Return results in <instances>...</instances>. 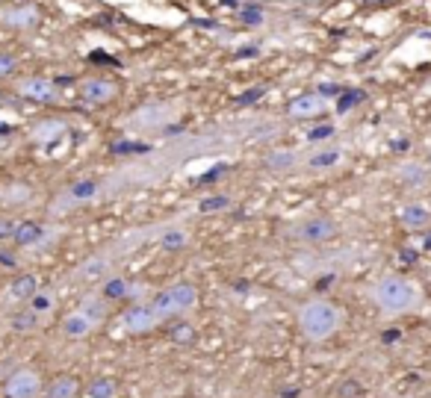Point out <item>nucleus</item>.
Returning a JSON list of instances; mask_svg holds the SVG:
<instances>
[{"mask_svg":"<svg viewBox=\"0 0 431 398\" xmlns=\"http://www.w3.org/2000/svg\"><path fill=\"white\" fill-rule=\"evenodd\" d=\"M369 298H372V304L390 318L408 316L422 304L420 286L410 281V277H402V274H387V277H381V281H376L369 289Z\"/></svg>","mask_w":431,"mask_h":398,"instance_id":"f257e3e1","label":"nucleus"},{"mask_svg":"<svg viewBox=\"0 0 431 398\" xmlns=\"http://www.w3.org/2000/svg\"><path fill=\"white\" fill-rule=\"evenodd\" d=\"M296 325L307 343H328L343 328V310L328 298H310L299 307Z\"/></svg>","mask_w":431,"mask_h":398,"instance_id":"f03ea898","label":"nucleus"},{"mask_svg":"<svg viewBox=\"0 0 431 398\" xmlns=\"http://www.w3.org/2000/svg\"><path fill=\"white\" fill-rule=\"evenodd\" d=\"M107 313V298L104 295H89L80 301V307H74L65 318H63V336L68 340H86L92 336L104 322Z\"/></svg>","mask_w":431,"mask_h":398,"instance_id":"7ed1b4c3","label":"nucleus"},{"mask_svg":"<svg viewBox=\"0 0 431 398\" xmlns=\"http://www.w3.org/2000/svg\"><path fill=\"white\" fill-rule=\"evenodd\" d=\"M151 304L163 318H178V316H186L198 307V289L192 284H171L156 295Z\"/></svg>","mask_w":431,"mask_h":398,"instance_id":"20e7f679","label":"nucleus"},{"mask_svg":"<svg viewBox=\"0 0 431 398\" xmlns=\"http://www.w3.org/2000/svg\"><path fill=\"white\" fill-rule=\"evenodd\" d=\"M45 389V377L38 369L33 366H21V369H12L4 381V398H42Z\"/></svg>","mask_w":431,"mask_h":398,"instance_id":"39448f33","label":"nucleus"},{"mask_svg":"<svg viewBox=\"0 0 431 398\" xmlns=\"http://www.w3.org/2000/svg\"><path fill=\"white\" fill-rule=\"evenodd\" d=\"M163 322H166V318L154 310L151 301H148V304H133V307H127V310L122 313V318H119L122 330H124V333H133V336L151 333V330L160 328Z\"/></svg>","mask_w":431,"mask_h":398,"instance_id":"423d86ee","label":"nucleus"},{"mask_svg":"<svg viewBox=\"0 0 431 398\" xmlns=\"http://www.w3.org/2000/svg\"><path fill=\"white\" fill-rule=\"evenodd\" d=\"M334 236H337V225L328 215H310L292 227V239H299V242H328Z\"/></svg>","mask_w":431,"mask_h":398,"instance_id":"0eeeda50","label":"nucleus"},{"mask_svg":"<svg viewBox=\"0 0 431 398\" xmlns=\"http://www.w3.org/2000/svg\"><path fill=\"white\" fill-rule=\"evenodd\" d=\"M18 95L24 97V101H33V104H53L56 97H60V89H56L53 80L48 77H24V80H18Z\"/></svg>","mask_w":431,"mask_h":398,"instance_id":"6e6552de","label":"nucleus"},{"mask_svg":"<svg viewBox=\"0 0 431 398\" xmlns=\"http://www.w3.org/2000/svg\"><path fill=\"white\" fill-rule=\"evenodd\" d=\"M115 95H119V86H115L112 80H104V77H92V80H83L80 83V97L92 107L110 104Z\"/></svg>","mask_w":431,"mask_h":398,"instance_id":"1a4fd4ad","label":"nucleus"},{"mask_svg":"<svg viewBox=\"0 0 431 398\" xmlns=\"http://www.w3.org/2000/svg\"><path fill=\"white\" fill-rule=\"evenodd\" d=\"M42 398H80V381L74 375H56L42 389Z\"/></svg>","mask_w":431,"mask_h":398,"instance_id":"9d476101","label":"nucleus"},{"mask_svg":"<svg viewBox=\"0 0 431 398\" xmlns=\"http://www.w3.org/2000/svg\"><path fill=\"white\" fill-rule=\"evenodd\" d=\"M322 109H325V101L319 95H299L296 101L289 104L292 118H316V115H322Z\"/></svg>","mask_w":431,"mask_h":398,"instance_id":"9b49d317","label":"nucleus"},{"mask_svg":"<svg viewBox=\"0 0 431 398\" xmlns=\"http://www.w3.org/2000/svg\"><path fill=\"white\" fill-rule=\"evenodd\" d=\"M53 307H56V295H53V289H42V286H38V289L30 295V301H27V313H30L33 318H45V316H50Z\"/></svg>","mask_w":431,"mask_h":398,"instance_id":"f8f14e48","label":"nucleus"},{"mask_svg":"<svg viewBox=\"0 0 431 398\" xmlns=\"http://www.w3.org/2000/svg\"><path fill=\"white\" fill-rule=\"evenodd\" d=\"M45 239V227L36 225V222H18L15 225V233H12V242L21 245V248H30V245H38Z\"/></svg>","mask_w":431,"mask_h":398,"instance_id":"ddd939ff","label":"nucleus"},{"mask_svg":"<svg viewBox=\"0 0 431 398\" xmlns=\"http://www.w3.org/2000/svg\"><path fill=\"white\" fill-rule=\"evenodd\" d=\"M38 289V277L36 274H21V277H15V281L9 284V298L12 301H30V295Z\"/></svg>","mask_w":431,"mask_h":398,"instance_id":"4468645a","label":"nucleus"},{"mask_svg":"<svg viewBox=\"0 0 431 398\" xmlns=\"http://www.w3.org/2000/svg\"><path fill=\"white\" fill-rule=\"evenodd\" d=\"M97 195V183L95 181H77L65 189V201L68 204H86Z\"/></svg>","mask_w":431,"mask_h":398,"instance_id":"2eb2a0df","label":"nucleus"},{"mask_svg":"<svg viewBox=\"0 0 431 398\" xmlns=\"http://www.w3.org/2000/svg\"><path fill=\"white\" fill-rule=\"evenodd\" d=\"M4 18L9 21V27H33L38 15H36V9H15V12H6Z\"/></svg>","mask_w":431,"mask_h":398,"instance_id":"dca6fc26","label":"nucleus"},{"mask_svg":"<svg viewBox=\"0 0 431 398\" xmlns=\"http://www.w3.org/2000/svg\"><path fill=\"white\" fill-rule=\"evenodd\" d=\"M402 222L408 225V227H425L428 225V210L425 207H408L405 213H402Z\"/></svg>","mask_w":431,"mask_h":398,"instance_id":"f3484780","label":"nucleus"},{"mask_svg":"<svg viewBox=\"0 0 431 398\" xmlns=\"http://www.w3.org/2000/svg\"><path fill=\"white\" fill-rule=\"evenodd\" d=\"M89 395L92 398H115V384L107 381V377H97V381L89 387Z\"/></svg>","mask_w":431,"mask_h":398,"instance_id":"a211bd4d","label":"nucleus"},{"mask_svg":"<svg viewBox=\"0 0 431 398\" xmlns=\"http://www.w3.org/2000/svg\"><path fill=\"white\" fill-rule=\"evenodd\" d=\"M18 71V59L6 50H0V80H9Z\"/></svg>","mask_w":431,"mask_h":398,"instance_id":"6ab92c4d","label":"nucleus"},{"mask_svg":"<svg viewBox=\"0 0 431 398\" xmlns=\"http://www.w3.org/2000/svg\"><path fill=\"white\" fill-rule=\"evenodd\" d=\"M334 163H340V154L337 151H325V154H316V156L310 159L313 168H328V166H334Z\"/></svg>","mask_w":431,"mask_h":398,"instance_id":"aec40b11","label":"nucleus"},{"mask_svg":"<svg viewBox=\"0 0 431 398\" xmlns=\"http://www.w3.org/2000/svg\"><path fill=\"white\" fill-rule=\"evenodd\" d=\"M163 245H166V248H183V245H186V233L169 230V233L163 236Z\"/></svg>","mask_w":431,"mask_h":398,"instance_id":"412c9836","label":"nucleus"},{"mask_svg":"<svg viewBox=\"0 0 431 398\" xmlns=\"http://www.w3.org/2000/svg\"><path fill=\"white\" fill-rule=\"evenodd\" d=\"M225 207H228V198H225V195H216V198H207V201H201V213L225 210Z\"/></svg>","mask_w":431,"mask_h":398,"instance_id":"4be33fe9","label":"nucleus"},{"mask_svg":"<svg viewBox=\"0 0 431 398\" xmlns=\"http://www.w3.org/2000/svg\"><path fill=\"white\" fill-rule=\"evenodd\" d=\"M127 292V284L124 281H110L107 286H104V298H122Z\"/></svg>","mask_w":431,"mask_h":398,"instance_id":"5701e85b","label":"nucleus"},{"mask_svg":"<svg viewBox=\"0 0 431 398\" xmlns=\"http://www.w3.org/2000/svg\"><path fill=\"white\" fill-rule=\"evenodd\" d=\"M240 15H243V21H245V24H260V21H263V12H260V9H254V6H243V12H240Z\"/></svg>","mask_w":431,"mask_h":398,"instance_id":"b1692460","label":"nucleus"},{"mask_svg":"<svg viewBox=\"0 0 431 398\" xmlns=\"http://www.w3.org/2000/svg\"><path fill=\"white\" fill-rule=\"evenodd\" d=\"M260 95H263V89H248V92L240 97V101H243V104H254V101H260Z\"/></svg>","mask_w":431,"mask_h":398,"instance_id":"393cba45","label":"nucleus"},{"mask_svg":"<svg viewBox=\"0 0 431 398\" xmlns=\"http://www.w3.org/2000/svg\"><path fill=\"white\" fill-rule=\"evenodd\" d=\"M325 136H331V127H319V130H313V133H310L313 142H316V139H325Z\"/></svg>","mask_w":431,"mask_h":398,"instance_id":"a878e982","label":"nucleus"},{"mask_svg":"<svg viewBox=\"0 0 431 398\" xmlns=\"http://www.w3.org/2000/svg\"><path fill=\"white\" fill-rule=\"evenodd\" d=\"M358 97H361V92H348V97H346V101L340 104V109H346V107H351V104H355V101H358Z\"/></svg>","mask_w":431,"mask_h":398,"instance_id":"bb28decb","label":"nucleus"},{"mask_svg":"<svg viewBox=\"0 0 431 398\" xmlns=\"http://www.w3.org/2000/svg\"><path fill=\"white\" fill-rule=\"evenodd\" d=\"M178 330H181V333H178V340H189V330H192L189 325H183V328H178Z\"/></svg>","mask_w":431,"mask_h":398,"instance_id":"cd10ccee","label":"nucleus"},{"mask_svg":"<svg viewBox=\"0 0 431 398\" xmlns=\"http://www.w3.org/2000/svg\"><path fill=\"white\" fill-rule=\"evenodd\" d=\"M195 24H201V27H216V21H210V18H198Z\"/></svg>","mask_w":431,"mask_h":398,"instance_id":"c85d7f7f","label":"nucleus"},{"mask_svg":"<svg viewBox=\"0 0 431 398\" xmlns=\"http://www.w3.org/2000/svg\"><path fill=\"white\" fill-rule=\"evenodd\" d=\"M222 4H225V6H237V0H222Z\"/></svg>","mask_w":431,"mask_h":398,"instance_id":"c756f323","label":"nucleus"},{"mask_svg":"<svg viewBox=\"0 0 431 398\" xmlns=\"http://www.w3.org/2000/svg\"><path fill=\"white\" fill-rule=\"evenodd\" d=\"M0 107H4V97H0Z\"/></svg>","mask_w":431,"mask_h":398,"instance_id":"7c9ffc66","label":"nucleus"},{"mask_svg":"<svg viewBox=\"0 0 431 398\" xmlns=\"http://www.w3.org/2000/svg\"><path fill=\"white\" fill-rule=\"evenodd\" d=\"M369 4H376V0H369Z\"/></svg>","mask_w":431,"mask_h":398,"instance_id":"2f4dec72","label":"nucleus"}]
</instances>
